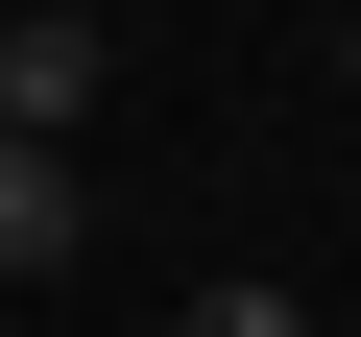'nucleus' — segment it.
<instances>
[{
	"label": "nucleus",
	"instance_id": "obj_5",
	"mask_svg": "<svg viewBox=\"0 0 361 337\" xmlns=\"http://www.w3.org/2000/svg\"><path fill=\"white\" fill-rule=\"evenodd\" d=\"M337 193H361V145H337Z\"/></svg>",
	"mask_w": 361,
	"mask_h": 337
},
{
	"label": "nucleus",
	"instance_id": "obj_2",
	"mask_svg": "<svg viewBox=\"0 0 361 337\" xmlns=\"http://www.w3.org/2000/svg\"><path fill=\"white\" fill-rule=\"evenodd\" d=\"M73 241H97V168H73V145H25V121H0V289H49Z\"/></svg>",
	"mask_w": 361,
	"mask_h": 337
},
{
	"label": "nucleus",
	"instance_id": "obj_3",
	"mask_svg": "<svg viewBox=\"0 0 361 337\" xmlns=\"http://www.w3.org/2000/svg\"><path fill=\"white\" fill-rule=\"evenodd\" d=\"M169 337H313V289H265V265H217V289L169 313Z\"/></svg>",
	"mask_w": 361,
	"mask_h": 337
},
{
	"label": "nucleus",
	"instance_id": "obj_4",
	"mask_svg": "<svg viewBox=\"0 0 361 337\" xmlns=\"http://www.w3.org/2000/svg\"><path fill=\"white\" fill-rule=\"evenodd\" d=\"M337 73H361V0H337Z\"/></svg>",
	"mask_w": 361,
	"mask_h": 337
},
{
	"label": "nucleus",
	"instance_id": "obj_1",
	"mask_svg": "<svg viewBox=\"0 0 361 337\" xmlns=\"http://www.w3.org/2000/svg\"><path fill=\"white\" fill-rule=\"evenodd\" d=\"M97 73H121L97 0H25V25H0V121H25V145H73V121H97Z\"/></svg>",
	"mask_w": 361,
	"mask_h": 337
}]
</instances>
